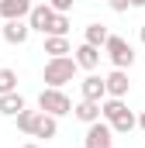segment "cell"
<instances>
[{
  "label": "cell",
  "instance_id": "cell-1",
  "mask_svg": "<svg viewBox=\"0 0 145 148\" xmlns=\"http://www.w3.org/2000/svg\"><path fill=\"white\" fill-rule=\"evenodd\" d=\"M76 59L72 55H59V59H48L45 62V73H41V79H45V86H55V90H62L66 83H72V76H76Z\"/></svg>",
  "mask_w": 145,
  "mask_h": 148
},
{
  "label": "cell",
  "instance_id": "cell-2",
  "mask_svg": "<svg viewBox=\"0 0 145 148\" xmlns=\"http://www.w3.org/2000/svg\"><path fill=\"white\" fill-rule=\"evenodd\" d=\"M38 110L52 114V117H66V114H72V100L62 93V90H55V86H45V90L38 93Z\"/></svg>",
  "mask_w": 145,
  "mask_h": 148
},
{
  "label": "cell",
  "instance_id": "cell-3",
  "mask_svg": "<svg viewBox=\"0 0 145 148\" xmlns=\"http://www.w3.org/2000/svg\"><path fill=\"white\" fill-rule=\"evenodd\" d=\"M104 55L114 62V69H131V62H135V52H131V45H128L121 35H110V38H107V45H104Z\"/></svg>",
  "mask_w": 145,
  "mask_h": 148
},
{
  "label": "cell",
  "instance_id": "cell-4",
  "mask_svg": "<svg viewBox=\"0 0 145 148\" xmlns=\"http://www.w3.org/2000/svg\"><path fill=\"white\" fill-rule=\"evenodd\" d=\"M83 148H114V127L107 121H97V124H86V138Z\"/></svg>",
  "mask_w": 145,
  "mask_h": 148
},
{
  "label": "cell",
  "instance_id": "cell-5",
  "mask_svg": "<svg viewBox=\"0 0 145 148\" xmlns=\"http://www.w3.org/2000/svg\"><path fill=\"white\" fill-rule=\"evenodd\" d=\"M0 35H3L7 45H24V41L31 38V24H28V21H3Z\"/></svg>",
  "mask_w": 145,
  "mask_h": 148
},
{
  "label": "cell",
  "instance_id": "cell-6",
  "mask_svg": "<svg viewBox=\"0 0 145 148\" xmlns=\"http://www.w3.org/2000/svg\"><path fill=\"white\" fill-rule=\"evenodd\" d=\"M31 0H0V17L3 21H28L31 14Z\"/></svg>",
  "mask_w": 145,
  "mask_h": 148
},
{
  "label": "cell",
  "instance_id": "cell-7",
  "mask_svg": "<svg viewBox=\"0 0 145 148\" xmlns=\"http://www.w3.org/2000/svg\"><path fill=\"white\" fill-rule=\"evenodd\" d=\"M79 90H83V100H97V103H104V97H107V79L97 73H90L83 83H79Z\"/></svg>",
  "mask_w": 145,
  "mask_h": 148
},
{
  "label": "cell",
  "instance_id": "cell-8",
  "mask_svg": "<svg viewBox=\"0 0 145 148\" xmlns=\"http://www.w3.org/2000/svg\"><path fill=\"white\" fill-rule=\"evenodd\" d=\"M52 17H55V10L41 0L31 7V14H28V24H31V31H41V35H48V24H52Z\"/></svg>",
  "mask_w": 145,
  "mask_h": 148
},
{
  "label": "cell",
  "instance_id": "cell-9",
  "mask_svg": "<svg viewBox=\"0 0 145 148\" xmlns=\"http://www.w3.org/2000/svg\"><path fill=\"white\" fill-rule=\"evenodd\" d=\"M72 117L83 121V124H97V121H104V110H100L97 100H79V103L72 107Z\"/></svg>",
  "mask_w": 145,
  "mask_h": 148
},
{
  "label": "cell",
  "instance_id": "cell-10",
  "mask_svg": "<svg viewBox=\"0 0 145 148\" xmlns=\"http://www.w3.org/2000/svg\"><path fill=\"white\" fill-rule=\"evenodd\" d=\"M107 79V97H128V90H131V83H128V69H114V73L104 76Z\"/></svg>",
  "mask_w": 145,
  "mask_h": 148
},
{
  "label": "cell",
  "instance_id": "cell-11",
  "mask_svg": "<svg viewBox=\"0 0 145 148\" xmlns=\"http://www.w3.org/2000/svg\"><path fill=\"white\" fill-rule=\"evenodd\" d=\"M72 55H76V66H79V69H90V73H93V69L100 66V48H97V45H86V41H83Z\"/></svg>",
  "mask_w": 145,
  "mask_h": 148
},
{
  "label": "cell",
  "instance_id": "cell-12",
  "mask_svg": "<svg viewBox=\"0 0 145 148\" xmlns=\"http://www.w3.org/2000/svg\"><path fill=\"white\" fill-rule=\"evenodd\" d=\"M59 134V117H52V114H38V124H35V134L31 138H45V141H52Z\"/></svg>",
  "mask_w": 145,
  "mask_h": 148
},
{
  "label": "cell",
  "instance_id": "cell-13",
  "mask_svg": "<svg viewBox=\"0 0 145 148\" xmlns=\"http://www.w3.org/2000/svg\"><path fill=\"white\" fill-rule=\"evenodd\" d=\"M45 55H48V59H59V55H72L69 38H66V35H45Z\"/></svg>",
  "mask_w": 145,
  "mask_h": 148
},
{
  "label": "cell",
  "instance_id": "cell-14",
  "mask_svg": "<svg viewBox=\"0 0 145 148\" xmlns=\"http://www.w3.org/2000/svg\"><path fill=\"white\" fill-rule=\"evenodd\" d=\"M21 110H24V97H21L17 90H14V93H3V97H0V114H3V117H17Z\"/></svg>",
  "mask_w": 145,
  "mask_h": 148
},
{
  "label": "cell",
  "instance_id": "cell-15",
  "mask_svg": "<svg viewBox=\"0 0 145 148\" xmlns=\"http://www.w3.org/2000/svg\"><path fill=\"white\" fill-rule=\"evenodd\" d=\"M107 38H110V31L104 28V24H97V21L86 24V31H83V41H86V45H97V48H104Z\"/></svg>",
  "mask_w": 145,
  "mask_h": 148
},
{
  "label": "cell",
  "instance_id": "cell-16",
  "mask_svg": "<svg viewBox=\"0 0 145 148\" xmlns=\"http://www.w3.org/2000/svg\"><path fill=\"white\" fill-rule=\"evenodd\" d=\"M38 114H41V110H28V107H24V110H21L17 117H14V121H17V131H24V134H35Z\"/></svg>",
  "mask_w": 145,
  "mask_h": 148
},
{
  "label": "cell",
  "instance_id": "cell-17",
  "mask_svg": "<svg viewBox=\"0 0 145 148\" xmlns=\"http://www.w3.org/2000/svg\"><path fill=\"white\" fill-rule=\"evenodd\" d=\"M110 127H114V134H128V131H135V127H138V117L128 110L124 117H117V121H114Z\"/></svg>",
  "mask_w": 145,
  "mask_h": 148
},
{
  "label": "cell",
  "instance_id": "cell-18",
  "mask_svg": "<svg viewBox=\"0 0 145 148\" xmlns=\"http://www.w3.org/2000/svg\"><path fill=\"white\" fill-rule=\"evenodd\" d=\"M14 90H17V73L14 69H0V97L14 93Z\"/></svg>",
  "mask_w": 145,
  "mask_h": 148
},
{
  "label": "cell",
  "instance_id": "cell-19",
  "mask_svg": "<svg viewBox=\"0 0 145 148\" xmlns=\"http://www.w3.org/2000/svg\"><path fill=\"white\" fill-rule=\"evenodd\" d=\"M48 35H69V14H55L48 24Z\"/></svg>",
  "mask_w": 145,
  "mask_h": 148
},
{
  "label": "cell",
  "instance_id": "cell-20",
  "mask_svg": "<svg viewBox=\"0 0 145 148\" xmlns=\"http://www.w3.org/2000/svg\"><path fill=\"white\" fill-rule=\"evenodd\" d=\"M45 3H48V7H52L55 14H69V10H72V3H76V0H45Z\"/></svg>",
  "mask_w": 145,
  "mask_h": 148
},
{
  "label": "cell",
  "instance_id": "cell-21",
  "mask_svg": "<svg viewBox=\"0 0 145 148\" xmlns=\"http://www.w3.org/2000/svg\"><path fill=\"white\" fill-rule=\"evenodd\" d=\"M107 3H110V10H114V14H124V10L131 7V0H107Z\"/></svg>",
  "mask_w": 145,
  "mask_h": 148
},
{
  "label": "cell",
  "instance_id": "cell-22",
  "mask_svg": "<svg viewBox=\"0 0 145 148\" xmlns=\"http://www.w3.org/2000/svg\"><path fill=\"white\" fill-rule=\"evenodd\" d=\"M138 127H142V131H145V110H142V117H138Z\"/></svg>",
  "mask_w": 145,
  "mask_h": 148
},
{
  "label": "cell",
  "instance_id": "cell-23",
  "mask_svg": "<svg viewBox=\"0 0 145 148\" xmlns=\"http://www.w3.org/2000/svg\"><path fill=\"white\" fill-rule=\"evenodd\" d=\"M131 7H145V0H131Z\"/></svg>",
  "mask_w": 145,
  "mask_h": 148
},
{
  "label": "cell",
  "instance_id": "cell-24",
  "mask_svg": "<svg viewBox=\"0 0 145 148\" xmlns=\"http://www.w3.org/2000/svg\"><path fill=\"white\" fill-rule=\"evenodd\" d=\"M21 148H38V145H35V141H28V145H21Z\"/></svg>",
  "mask_w": 145,
  "mask_h": 148
},
{
  "label": "cell",
  "instance_id": "cell-25",
  "mask_svg": "<svg viewBox=\"0 0 145 148\" xmlns=\"http://www.w3.org/2000/svg\"><path fill=\"white\" fill-rule=\"evenodd\" d=\"M138 38H142V41H145V24H142V31H138Z\"/></svg>",
  "mask_w": 145,
  "mask_h": 148
}]
</instances>
